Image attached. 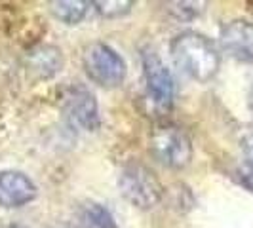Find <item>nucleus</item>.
I'll list each match as a JSON object with an SVG mask.
<instances>
[{
  "mask_svg": "<svg viewBox=\"0 0 253 228\" xmlns=\"http://www.w3.org/2000/svg\"><path fill=\"white\" fill-rule=\"evenodd\" d=\"M242 152H244V158H246V164L250 165V169L253 171V131L248 133L244 141H242Z\"/></svg>",
  "mask_w": 253,
  "mask_h": 228,
  "instance_id": "obj_13",
  "label": "nucleus"
},
{
  "mask_svg": "<svg viewBox=\"0 0 253 228\" xmlns=\"http://www.w3.org/2000/svg\"><path fill=\"white\" fill-rule=\"evenodd\" d=\"M37 198V185L33 179L21 171H2L0 173V205L2 207H21Z\"/></svg>",
  "mask_w": 253,
  "mask_h": 228,
  "instance_id": "obj_7",
  "label": "nucleus"
},
{
  "mask_svg": "<svg viewBox=\"0 0 253 228\" xmlns=\"http://www.w3.org/2000/svg\"><path fill=\"white\" fill-rule=\"evenodd\" d=\"M84 71L101 88H118L126 78V61L105 42H93L84 50Z\"/></svg>",
  "mask_w": 253,
  "mask_h": 228,
  "instance_id": "obj_3",
  "label": "nucleus"
},
{
  "mask_svg": "<svg viewBox=\"0 0 253 228\" xmlns=\"http://www.w3.org/2000/svg\"><path fill=\"white\" fill-rule=\"evenodd\" d=\"M143 76L147 84V93L152 103L160 109H169L175 97V82L158 53L154 51L143 53Z\"/></svg>",
  "mask_w": 253,
  "mask_h": 228,
  "instance_id": "obj_5",
  "label": "nucleus"
},
{
  "mask_svg": "<svg viewBox=\"0 0 253 228\" xmlns=\"http://www.w3.org/2000/svg\"><path fill=\"white\" fill-rule=\"evenodd\" d=\"M93 6L99 12V15L113 19V17H122L131 12L135 2H131V0H99V2H93Z\"/></svg>",
  "mask_w": 253,
  "mask_h": 228,
  "instance_id": "obj_12",
  "label": "nucleus"
},
{
  "mask_svg": "<svg viewBox=\"0 0 253 228\" xmlns=\"http://www.w3.org/2000/svg\"><path fill=\"white\" fill-rule=\"evenodd\" d=\"M151 154L166 167L183 169L192 160V143L177 126H160L151 135Z\"/></svg>",
  "mask_w": 253,
  "mask_h": 228,
  "instance_id": "obj_4",
  "label": "nucleus"
},
{
  "mask_svg": "<svg viewBox=\"0 0 253 228\" xmlns=\"http://www.w3.org/2000/svg\"><path fill=\"white\" fill-rule=\"evenodd\" d=\"M50 6L51 13L59 21H63L65 25H76L84 19L89 2H84V0H59V2H51Z\"/></svg>",
  "mask_w": 253,
  "mask_h": 228,
  "instance_id": "obj_10",
  "label": "nucleus"
},
{
  "mask_svg": "<svg viewBox=\"0 0 253 228\" xmlns=\"http://www.w3.org/2000/svg\"><path fill=\"white\" fill-rule=\"evenodd\" d=\"M82 221L86 228H118L111 211L101 203H88L82 211Z\"/></svg>",
  "mask_w": 253,
  "mask_h": 228,
  "instance_id": "obj_11",
  "label": "nucleus"
},
{
  "mask_svg": "<svg viewBox=\"0 0 253 228\" xmlns=\"http://www.w3.org/2000/svg\"><path fill=\"white\" fill-rule=\"evenodd\" d=\"M171 57L179 69L196 82H210L219 71L221 55L208 37L185 31L171 40Z\"/></svg>",
  "mask_w": 253,
  "mask_h": 228,
  "instance_id": "obj_1",
  "label": "nucleus"
},
{
  "mask_svg": "<svg viewBox=\"0 0 253 228\" xmlns=\"http://www.w3.org/2000/svg\"><path fill=\"white\" fill-rule=\"evenodd\" d=\"M6 228H29V227H23V225H10V227Z\"/></svg>",
  "mask_w": 253,
  "mask_h": 228,
  "instance_id": "obj_15",
  "label": "nucleus"
},
{
  "mask_svg": "<svg viewBox=\"0 0 253 228\" xmlns=\"http://www.w3.org/2000/svg\"><path fill=\"white\" fill-rule=\"evenodd\" d=\"M221 48L244 63H253V23L246 19H234L223 25L219 35Z\"/></svg>",
  "mask_w": 253,
  "mask_h": 228,
  "instance_id": "obj_6",
  "label": "nucleus"
},
{
  "mask_svg": "<svg viewBox=\"0 0 253 228\" xmlns=\"http://www.w3.org/2000/svg\"><path fill=\"white\" fill-rule=\"evenodd\" d=\"M118 190L137 209H152L162 202L164 187L154 175V171L139 162H129L120 169Z\"/></svg>",
  "mask_w": 253,
  "mask_h": 228,
  "instance_id": "obj_2",
  "label": "nucleus"
},
{
  "mask_svg": "<svg viewBox=\"0 0 253 228\" xmlns=\"http://www.w3.org/2000/svg\"><path fill=\"white\" fill-rule=\"evenodd\" d=\"M65 111L69 118L86 131H95L99 127V109L95 97L84 88L71 89L65 97Z\"/></svg>",
  "mask_w": 253,
  "mask_h": 228,
  "instance_id": "obj_8",
  "label": "nucleus"
},
{
  "mask_svg": "<svg viewBox=\"0 0 253 228\" xmlns=\"http://www.w3.org/2000/svg\"><path fill=\"white\" fill-rule=\"evenodd\" d=\"M250 107H252V113H253V86H252V91H250Z\"/></svg>",
  "mask_w": 253,
  "mask_h": 228,
  "instance_id": "obj_14",
  "label": "nucleus"
},
{
  "mask_svg": "<svg viewBox=\"0 0 253 228\" xmlns=\"http://www.w3.org/2000/svg\"><path fill=\"white\" fill-rule=\"evenodd\" d=\"M29 71L35 73L38 78H50L63 67V55L53 46H38L29 51L27 55Z\"/></svg>",
  "mask_w": 253,
  "mask_h": 228,
  "instance_id": "obj_9",
  "label": "nucleus"
}]
</instances>
